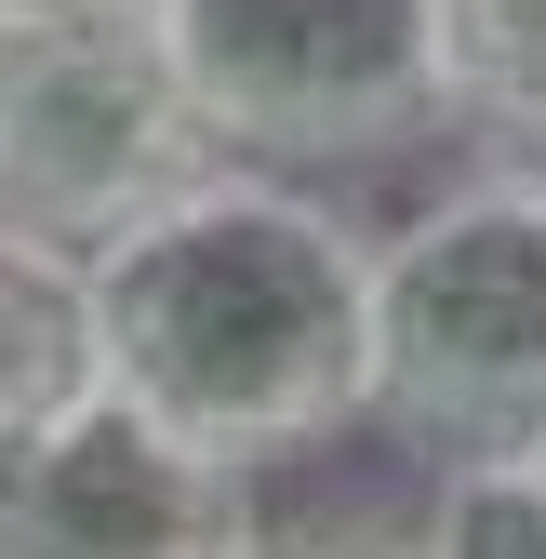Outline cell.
Wrapping results in <instances>:
<instances>
[{
    "label": "cell",
    "instance_id": "cell-1",
    "mask_svg": "<svg viewBox=\"0 0 546 559\" xmlns=\"http://www.w3.org/2000/svg\"><path fill=\"white\" fill-rule=\"evenodd\" d=\"M94 307L107 386L240 466L373 427V240L266 160H214L94 240Z\"/></svg>",
    "mask_w": 546,
    "mask_h": 559
},
{
    "label": "cell",
    "instance_id": "cell-2",
    "mask_svg": "<svg viewBox=\"0 0 546 559\" xmlns=\"http://www.w3.org/2000/svg\"><path fill=\"white\" fill-rule=\"evenodd\" d=\"M373 427L427 466L546 440V174L494 160L373 240Z\"/></svg>",
    "mask_w": 546,
    "mask_h": 559
},
{
    "label": "cell",
    "instance_id": "cell-6",
    "mask_svg": "<svg viewBox=\"0 0 546 559\" xmlns=\"http://www.w3.org/2000/svg\"><path fill=\"white\" fill-rule=\"evenodd\" d=\"M107 386V307H94V253L40 240L0 214V453L40 440L54 413H81Z\"/></svg>",
    "mask_w": 546,
    "mask_h": 559
},
{
    "label": "cell",
    "instance_id": "cell-4",
    "mask_svg": "<svg viewBox=\"0 0 546 559\" xmlns=\"http://www.w3.org/2000/svg\"><path fill=\"white\" fill-rule=\"evenodd\" d=\"M227 147L200 133L174 53L147 27H54L0 40V214L40 240H120L147 200L214 174Z\"/></svg>",
    "mask_w": 546,
    "mask_h": 559
},
{
    "label": "cell",
    "instance_id": "cell-10",
    "mask_svg": "<svg viewBox=\"0 0 546 559\" xmlns=\"http://www.w3.org/2000/svg\"><path fill=\"white\" fill-rule=\"evenodd\" d=\"M266 559H414V546H387V533H320V546H266Z\"/></svg>",
    "mask_w": 546,
    "mask_h": 559
},
{
    "label": "cell",
    "instance_id": "cell-3",
    "mask_svg": "<svg viewBox=\"0 0 546 559\" xmlns=\"http://www.w3.org/2000/svg\"><path fill=\"white\" fill-rule=\"evenodd\" d=\"M147 40L227 160L333 174L400 160L466 120L453 94V0H161Z\"/></svg>",
    "mask_w": 546,
    "mask_h": 559
},
{
    "label": "cell",
    "instance_id": "cell-8",
    "mask_svg": "<svg viewBox=\"0 0 546 559\" xmlns=\"http://www.w3.org/2000/svg\"><path fill=\"white\" fill-rule=\"evenodd\" d=\"M414 559H546V440L440 466L427 520H414Z\"/></svg>",
    "mask_w": 546,
    "mask_h": 559
},
{
    "label": "cell",
    "instance_id": "cell-9",
    "mask_svg": "<svg viewBox=\"0 0 546 559\" xmlns=\"http://www.w3.org/2000/svg\"><path fill=\"white\" fill-rule=\"evenodd\" d=\"M161 0H0V40H54V27H147Z\"/></svg>",
    "mask_w": 546,
    "mask_h": 559
},
{
    "label": "cell",
    "instance_id": "cell-5",
    "mask_svg": "<svg viewBox=\"0 0 546 559\" xmlns=\"http://www.w3.org/2000/svg\"><path fill=\"white\" fill-rule=\"evenodd\" d=\"M0 559H266L253 466L94 386L81 413L0 453Z\"/></svg>",
    "mask_w": 546,
    "mask_h": 559
},
{
    "label": "cell",
    "instance_id": "cell-7",
    "mask_svg": "<svg viewBox=\"0 0 546 559\" xmlns=\"http://www.w3.org/2000/svg\"><path fill=\"white\" fill-rule=\"evenodd\" d=\"M453 94L494 160L546 174V0H453Z\"/></svg>",
    "mask_w": 546,
    "mask_h": 559
}]
</instances>
